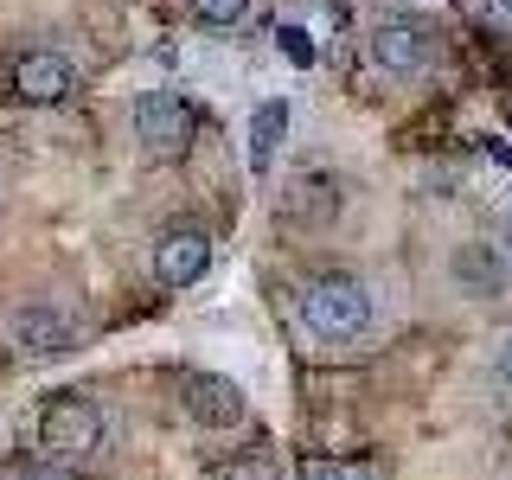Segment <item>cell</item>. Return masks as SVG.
Returning a JSON list of instances; mask_svg holds the SVG:
<instances>
[{"label":"cell","instance_id":"cell-1","mask_svg":"<svg viewBox=\"0 0 512 480\" xmlns=\"http://www.w3.org/2000/svg\"><path fill=\"white\" fill-rule=\"evenodd\" d=\"M103 442H109V423L84 391H58L52 404L39 410V448L58 468H90V461L103 455Z\"/></svg>","mask_w":512,"mask_h":480},{"label":"cell","instance_id":"cell-2","mask_svg":"<svg viewBox=\"0 0 512 480\" xmlns=\"http://www.w3.org/2000/svg\"><path fill=\"white\" fill-rule=\"evenodd\" d=\"M301 327L314 333V340H359L365 327H372V288L359 276H314L301 288Z\"/></svg>","mask_w":512,"mask_h":480},{"label":"cell","instance_id":"cell-3","mask_svg":"<svg viewBox=\"0 0 512 480\" xmlns=\"http://www.w3.org/2000/svg\"><path fill=\"white\" fill-rule=\"evenodd\" d=\"M429 58H436V39H429L423 20H410V13H384L372 26V64L384 77H423Z\"/></svg>","mask_w":512,"mask_h":480},{"label":"cell","instance_id":"cell-4","mask_svg":"<svg viewBox=\"0 0 512 480\" xmlns=\"http://www.w3.org/2000/svg\"><path fill=\"white\" fill-rule=\"evenodd\" d=\"M135 141H141L148 154H160V160L186 154V141H192V109H186L173 90H141V96H135Z\"/></svg>","mask_w":512,"mask_h":480},{"label":"cell","instance_id":"cell-5","mask_svg":"<svg viewBox=\"0 0 512 480\" xmlns=\"http://www.w3.org/2000/svg\"><path fill=\"white\" fill-rule=\"evenodd\" d=\"M7 333H13V346L26 352V359H52V352H71L77 346V320L52 308V301H20L7 320Z\"/></svg>","mask_w":512,"mask_h":480},{"label":"cell","instance_id":"cell-6","mask_svg":"<svg viewBox=\"0 0 512 480\" xmlns=\"http://www.w3.org/2000/svg\"><path fill=\"white\" fill-rule=\"evenodd\" d=\"M205 269H212V237H205L199 224H167V231L154 237V276L167 288L199 282Z\"/></svg>","mask_w":512,"mask_h":480},{"label":"cell","instance_id":"cell-7","mask_svg":"<svg viewBox=\"0 0 512 480\" xmlns=\"http://www.w3.org/2000/svg\"><path fill=\"white\" fill-rule=\"evenodd\" d=\"M186 416L199 429H237L244 423V391L218 372H192L186 378Z\"/></svg>","mask_w":512,"mask_h":480},{"label":"cell","instance_id":"cell-8","mask_svg":"<svg viewBox=\"0 0 512 480\" xmlns=\"http://www.w3.org/2000/svg\"><path fill=\"white\" fill-rule=\"evenodd\" d=\"M13 90H20L26 103H58V96L71 90V64L58 52H20L13 58Z\"/></svg>","mask_w":512,"mask_h":480},{"label":"cell","instance_id":"cell-9","mask_svg":"<svg viewBox=\"0 0 512 480\" xmlns=\"http://www.w3.org/2000/svg\"><path fill=\"white\" fill-rule=\"evenodd\" d=\"M455 282H461V288H474L480 301H493V295L506 288V256L493 250V244H468V250L455 256Z\"/></svg>","mask_w":512,"mask_h":480},{"label":"cell","instance_id":"cell-10","mask_svg":"<svg viewBox=\"0 0 512 480\" xmlns=\"http://www.w3.org/2000/svg\"><path fill=\"white\" fill-rule=\"evenodd\" d=\"M282 135H288V103H282V96L256 103V116H250V167H256V173H269V160H276Z\"/></svg>","mask_w":512,"mask_h":480},{"label":"cell","instance_id":"cell-11","mask_svg":"<svg viewBox=\"0 0 512 480\" xmlns=\"http://www.w3.org/2000/svg\"><path fill=\"white\" fill-rule=\"evenodd\" d=\"M333 180L327 173H301L295 186H288V218H308V224H320V218H333Z\"/></svg>","mask_w":512,"mask_h":480},{"label":"cell","instance_id":"cell-12","mask_svg":"<svg viewBox=\"0 0 512 480\" xmlns=\"http://www.w3.org/2000/svg\"><path fill=\"white\" fill-rule=\"evenodd\" d=\"M276 45H282V58H288V64H301V71H308V64L320 58V52H314V39H308V26H282V32H276Z\"/></svg>","mask_w":512,"mask_h":480},{"label":"cell","instance_id":"cell-13","mask_svg":"<svg viewBox=\"0 0 512 480\" xmlns=\"http://www.w3.org/2000/svg\"><path fill=\"white\" fill-rule=\"evenodd\" d=\"M192 13H199L205 26H237L250 13V0H192Z\"/></svg>","mask_w":512,"mask_h":480},{"label":"cell","instance_id":"cell-14","mask_svg":"<svg viewBox=\"0 0 512 480\" xmlns=\"http://www.w3.org/2000/svg\"><path fill=\"white\" fill-rule=\"evenodd\" d=\"M301 480H372L365 468H352V461H308Z\"/></svg>","mask_w":512,"mask_h":480},{"label":"cell","instance_id":"cell-15","mask_svg":"<svg viewBox=\"0 0 512 480\" xmlns=\"http://www.w3.org/2000/svg\"><path fill=\"white\" fill-rule=\"evenodd\" d=\"M224 480H276V468H269V461H256V455H244V461H231V468H224Z\"/></svg>","mask_w":512,"mask_h":480},{"label":"cell","instance_id":"cell-16","mask_svg":"<svg viewBox=\"0 0 512 480\" xmlns=\"http://www.w3.org/2000/svg\"><path fill=\"white\" fill-rule=\"evenodd\" d=\"M500 378H512V333H506V346H500Z\"/></svg>","mask_w":512,"mask_h":480},{"label":"cell","instance_id":"cell-17","mask_svg":"<svg viewBox=\"0 0 512 480\" xmlns=\"http://www.w3.org/2000/svg\"><path fill=\"white\" fill-rule=\"evenodd\" d=\"M20 480H64L58 468H32V474H20Z\"/></svg>","mask_w":512,"mask_h":480},{"label":"cell","instance_id":"cell-18","mask_svg":"<svg viewBox=\"0 0 512 480\" xmlns=\"http://www.w3.org/2000/svg\"><path fill=\"white\" fill-rule=\"evenodd\" d=\"M493 160H500V167H512V148H506V141H493Z\"/></svg>","mask_w":512,"mask_h":480},{"label":"cell","instance_id":"cell-19","mask_svg":"<svg viewBox=\"0 0 512 480\" xmlns=\"http://www.w3.org/2000/svg\"><path fill=\"white\" fill-rule=\"evenodd\" d=\"M493 7H500V13H512V0H493Z\"/></svg>","mask_w":512,"mask_h":480}]
</instances>
